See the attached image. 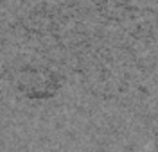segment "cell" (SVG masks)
I'll return each instance as SVG.
<instances>
[{"instance_id":"6da1fadb","label":"cell","mask_w":158,"mask_h":152,"mask_svg":"<svg viewBox=\"0 0 158 152\" xmlns=\"http://www.w3.org/2000/svg\"><path fill=\"white\" fill-rule=\"evenodd\" d=\"M15 82L16 90L29 100H49L61 90V77L58 72L41 64H27L18 68Z\"/></svg>"},{"instance_id":"7a4b0ae2","label":"cell","mask_w":158,"mask_h":152,"mask_svg":"<svg viewBox=\"0 0 158 152\" xmlns=\"http://www.w3.org/2000/svg\"><path fill=\"white\" fill-rule=\"evenodd\" d=\"M56 25H58V20L49 9H32V13L25 20V27L34 34H47Z\"/></svg>"}]
</instances>
